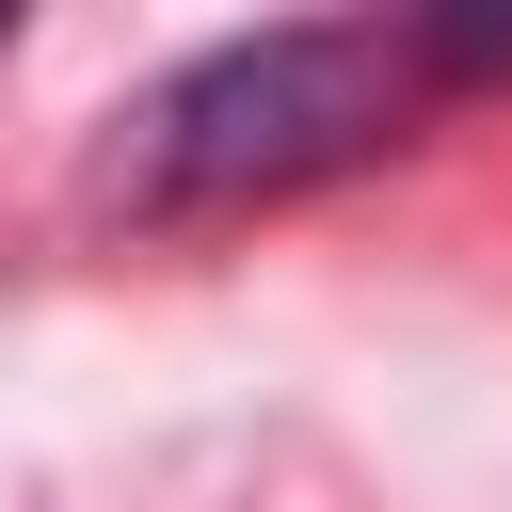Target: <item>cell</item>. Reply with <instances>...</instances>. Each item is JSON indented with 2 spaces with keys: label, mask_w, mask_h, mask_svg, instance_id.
<instances>
[{
  "label": "cell",
  "mask_w": 512,
  "mask_h": 512,
  "mask_svg": "<svg viewBox=\"0 0 512 512\" xmlns=\"http://www.w3.org/2000/svg\"><path fill=\"white\" fill-rule=\"evenodd\" d=\"M400 64L416 48H384V32H256V48H208L144 112V176L160 192H288V176H336V160L384 144Z\"/></svg>",
  "instance_id": "obj_1"
}]
</instances>
